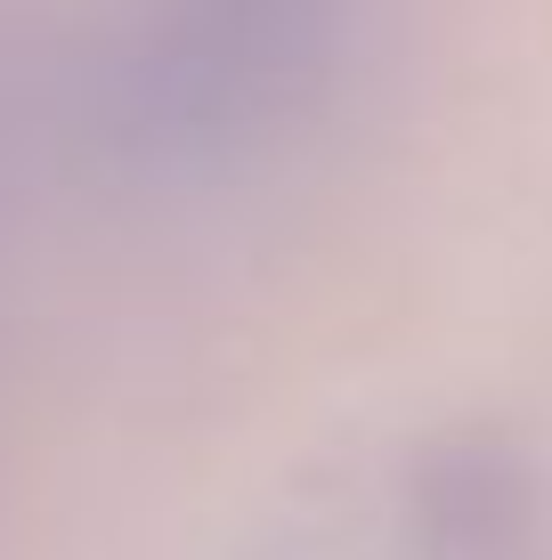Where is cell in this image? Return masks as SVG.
<instances>
[{
  "instance_id": "cell-1",
  "label": "cell",
  "mask_w": 552,
  "mask_h": 560,
  "mask_svg": "<svg viewBox=\"0 0 552 560\" xmlns=\"http://www.w3.org/2000/svg\"><path fill=\"white\" fill-rule=\"evenodd\" d=\"M357 42V0H130L98 130L139 179H227L293 139Z\"/></svg>"
}]
</instances>
